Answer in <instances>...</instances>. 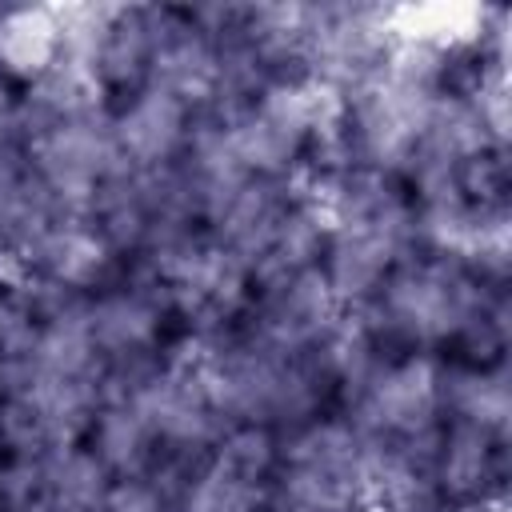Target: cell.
Returning <instances> with one entry per match:
<instances>
[{
    "label": "cell",
    "instance_id": "1",
    "mask_svg": "<svg viewBox=\"0 0 512 512\" xmlns=\"http://www.w3.org/2000/svg\"><path fill=\"white\" fill-rule=\"evenodd\" d=\"M108 116H112L120 156L136 172H160L180 164L196 128V108L156 84L136 88L116 108H108Z\"/></svg>",
    "mask_w": 512,
    "mask_h": 512
},
{
    "label": "cell",
    "instance_id": "2",
    "mask_svg": "<svg viewBox=\"0 0 512 512\" xmlns=\"http://www.w3.org/2000/svg\"><path fill=\"white\" fill-rule=\"evenodd\" d=\"M60 56L56 8H0V76L36 84Z\"/></svg>",
    "mask_w": 512,
    "mask_h": 512
},
{
    "label": "cell",
    "instance_id": "3",
    "mask_svg": "<svg viewBox=\"0 0 512 512\" xmlns=\"http://www.w3.org/2000/svg\"><path fill=\"white\" fill-rule=\"evenodd\" d=\"M20 120V104H16V96H12V80H4L0 76V140L8 136V128Z\"/></svg>",
    "mask_w": 512,
    "mask_h": 512
}]
</instances>
